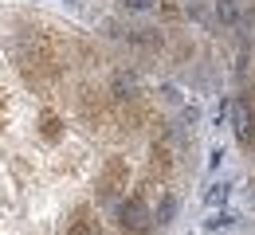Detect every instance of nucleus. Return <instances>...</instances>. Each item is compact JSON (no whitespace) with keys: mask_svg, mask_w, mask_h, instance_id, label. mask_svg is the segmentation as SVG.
I'll use <instances>...</instances> for the list:
<instances>
[{"mask_svg":"<svg viewBox=\"0 0 255 235\" xmlns=\"http://www.w3.org/2000/svg\"><path fill=\"white\" fill-rule=\"evenodd\" d=\"M118 224H122V232H126V235H145L149 228H153V216L145 212L141 196H129V200L118 204Z\"/></svg>","mask_w":255,"mask_h":235,"instance_id":"nucleus-1","label":"nucleus"},{"mask_svg":"<svg viewBox=\"0 0 255 235\" xmlns=\"http://www.w3.org/2000/svg\"><path fill=\"white\" fill-rule=\"evenodd\" d=\"M232 126H236V141L248 149L255 141V114L248 98H232Z\"/></svg>","mask_w":255,"mask_h":235,"instance_id":"nucleus-2","label":"nucleus"},{"mask_svg":"<svg viewBox=\"0 0 255 235\" xmlns=\"http://www.w3.org/2000/svg\"><path fill=\"white\" fill-rule=\"evenodd\" d=\"M212 20L220 24L224 32H236L240 20H244V4H240V0H216V4H212Z\"/></svg>","mask_w":255,"mask_h":235,"instance_id":"nucleus-3","label":"nucleus"},{"mask_svg":"<svg viewBox=\"0 0 255 235\" xmlns=\"http://www.w3.org/2000/svg\"><path fill=\"white\" fill-rule=\"evenodd\" d=\"M177 208H181V200H177V196H173V192H165V196H161V204H157V212H153V228H169V224H173V220H177Z\"/></svg>","mask_w":255,"mask_h":235,"instance_id":"nucleus-4","label":"nucleus"},{"mask_svg":"<svg viewBox=\"0 0 255 235\" xmlns=\"http://www.w3.org/2000/svg\"><path fill=\"white\" fill-rule=\"evenodd\" d=\"M137 94V75H129V71H118L114 75V98H133Z\"/></svg>","mask_w":255,"mask_h":235,"instance_id":"nucleus-5","label":"nucleus"},{"mask_svg":"<svg viewBox=\"0 0 255 235\" xmlns=\"http://www.w3.org/2000/svg\"><path fill=\"white\" fill-rule=\"evenodd\" d=\"M126 39H129V43H137V47H157V43H161V32H153V28H133Z\"/></svg>","mask_w":255,"mask_h":235,"instance_id":"nucleus-6","label":"nucleus"},{"mask_svg":"<svg viewBox=\"0 0 255 235\" xmlns=\"http://www.w3.org/2000/svg\"><path fill=\"white\" fill-rule=\"evenodd\" d=\"M228 192H232V184L224 180V184H212V188L204 192V200H208V204H224V200H228Z\"/></svg>","mask_w":255,"mask_h":235,"instance_id":"nucleus-7","label":"nucleus"},{"mask_svg":"<svg viewBox=\"0 0 255 235\" xmlns=\"http://www.w3.org/2000/svg\"><path fill=\"white\" fill-rule=\"evenodd\" d=\"M232 224H236V216H232V212H220V216H212L204 228H208V232H220V228H232Z\"/></svg>","mask_w":255,"mask_h":235,"instance_id":"nucleus-8","label":"nucleus"},{"mask_svg":"<svg viewBox=\"0 0 255 235\" xmlns=\"http://www.w3.org/2000/svg\"><path fill=\"white\" fill-rule=\"evenodd\" d=\"M122 8H129V12H153L157 0H122Z\"/></svg>","mask_w":255,"mask_h":235,"instance_id":"nucleus-9","label":"nucleus"},{"mask_svg":"<svg viewBox=\"0 0 255 235\" xmlns=\"http://www.w3.org/2000/svg\"><path fill=\"white\" fill-rule=\"evenodd\" d=\"M161 98L169 102V106H181V90H177L173 82H165V86H161Z\"/></svg>","mask_w":255,"mask_h":235,"instance_id":"nucleus-10","label":"nucleus"},{"mask_svg":"<svg viewBox=\"0 0 255 235\" xmlns=\"http://www.w3.org/2000/svg\"><path fill=\"white\" fill-rule=\"evenodd\" d=\"M43 134H47V137L59 134V118H51V114H47V118H43Z\"/></svg>","mask_w":255,"mask_h":235,"instance_id":"nucleus-11","label":"nucleus"},{"mask_svg":"<svg viewBox=\"0 0 255 235\" xmlns=\"http://www.w3.org/2000/svg\"><path fill=\"white\" fill-rule=\"evenodd\" d=\"M185 4H204V0H185Z\"/></svg>","mask_w":255,"mask_h":235,"instance_id":"nucleus-12","label":"nucleus"}]
</instances>
